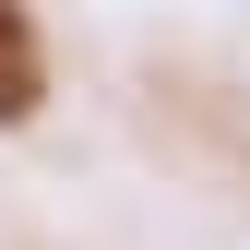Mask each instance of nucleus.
Returning <instances> with one entry per match:
<instances>
[{
	"label": "nucleus",
	"mask_w": 250,
	"mask_h": 250,
	"mask_svg": "<svg viewBox=\"0 0 250 250\" xmlns=\"http://www.w3.org/2000/svg\"><path fill=\"white\" fill-rule=\"evenodd\" d=\"M36 96H48L36 24H24V0H0V131H12V119H36Z\"/></svg>",
	"instance_id": "nucleus-1"
}]
</instances>
